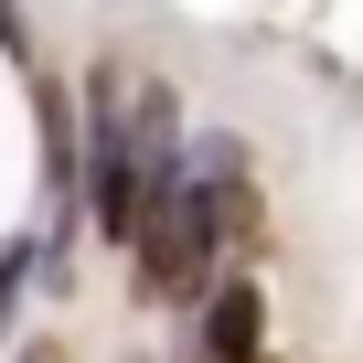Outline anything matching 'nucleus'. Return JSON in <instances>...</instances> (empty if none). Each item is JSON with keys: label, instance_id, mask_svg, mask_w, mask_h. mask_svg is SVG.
I'll return each mask as SVG.
<instances>
[{"label": "nucleus", "instance_id": "3", "mask_svg": "<svg viewBox=\"0 0 363 363\" xmlns=\"http://www.w3.org/2000/svg\"><path fill=\"white\" fill-rule=\"evenodd\" d=\"M43 171H54V193H75V182H86V128H75L65 86H43Z\"/></svg>", "mask_w": 363, "mask_h": 363}, {"label": "nucleus", "instance_id": "1", "mask_svg": "<svg viewBox=\"0 0 363 363\" xmlns=\"http://www.w3.org/2000/svg\"><path fill=\"white\" fill-rule=\"evenodd\" d=\"M214 214H203V193H193V182H150V193H139V235H128V257H139V299H203L214 289Z\"/></svg>", "mask_w": 363, "mask_h": 363}, {"label": "nucleus", "instance_id": "2", "mask_svg": "<svg viewBox=\"0 0 363 363\" xmlns=\"http://www.w3.org/2000/svg\"><path fill=\"white\" fill-rule=\"evenodd\" d=\"M257 352H267V299H257L246 278L203 289V331H193V363H257Z\"/></svg>", "mask_w": 363, "mask_h": 363}, {"label": "nucleus", "instance_id": "6", "mask_svg": "<svg viewBox=\"0 0 363 363\" xmlns=\"http://www.w3.org/2000/svg\"><path fill=\"white\" fill-rule=\"evenodd\" d=\"M22 363H65V342H33V352H22Z\"/></svg>", "mask_w": 363, "mask_h": 363}, {"label": "nucleus", "instance_id": "4", "mask_svg": "<svg viewBox=\"0 0 363 363\" xmlns=\"http://www.w3.org/2000/svg\"><path fill=\"white\" fill-rule=\"evenodd\" d=\"M22 278H33V246H0V320H11V299H22Z\"/></svg>", "mask_w": 363, "mask_h": 363}, {"label": "nucleus", "instance_id": "5", "mask_svg": "<svg viewBox=\"0 0 363 363\" xmlns=\"http://www.w3.org/2000/svg\"><path fill=\"white\" fill-rule=\"evenodd\" d=\"M0 54H33V33H22V0H0Z\"/></svg>", "mask_w": 363, "mask_h": 363}]
</instances>
